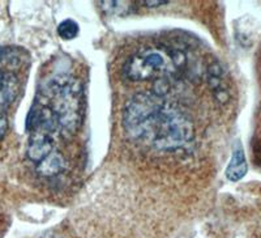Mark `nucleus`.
I'll return each mask as SVG.
<instances>
[{"label":"nucleus","instance_id":"ddd939ff","mask_svg":"<svg viewBox=\"0 0 261 238\" xmlns=\"http://www.w3.org/2000/svg\"><path fill=\"white\" fill-rule=\"evenodd\" d=\"M3 78H4V74H3V72H0V85H2V81H3Z\"/></svg>","mask_w":261,"mask_h":238},{"label":"nucleus","instance_id":"7ed1b4c3","mask_svg":"<svg viewBox=\"0 0 261 238\" xmlns=\"http://www.w3.org/2000/svg\"><path fill=\"white\" fill-rule=\"evenodd\" d=\"M175 66L174 55L162 49L146 47L132 54L123 66L124 78L130 81H144Z\"/></svg>","mask_w":261,"mask_h":238},{"label":"nucleus","instance_id":"9b49d317","mask_svg":"<svg viewBox=\"0 0 261 238\" xmlns=\"http://www.w3.org/2000/svg\"><path fill=\"white\" fill-rule=\"evenodd\" d=\"M169 2L167 0H144L143 4L149 8H157V7H162L165 4H167Z\"/></svg>","mask_w":261,"mask_h":238},{"label":"nucleus","instance_id":"9d476101","mask_svg":"<svg viewBox=\"0 0 261 238\" xmlns=\"http://www.w3.org/2000/svg\"><path fill=\"white\" fill-rule=\"evenodd\" d=\"M79 30H80V28H79L77 22L73 20H63L58 25V34L65 41L73 39L79 34Z\"/></svg>","mask_w":261,"mask_h":238},{"label":"nucleus","instance_id":"20e7f679","mask_svg":"<svg viewBox=\"0 0 261 238\" xmlns=\"http://www.w3.org/2000/svg\"><path fill=\"white\" fill-rule=\"evenodd\" d=\"M206 81H208L209 89L213 93L214 99L220 104H226L230 100V86H228L227 76L221 66V63L213 62L206 69Z\"/></svg>","mask_w":261,"mask_h":238},{"label":"nucleus","instance_id":"1a4fd4ad","mask_svg":"<svg viewBox=\"0 0 261 238\" xmlns=\"http://www.w3.org/2000/svg\"><path fill=\"white\" fill-rule=\"evenodd\" d=\"M21 54L17 49L0 47V66L17 67L21 63Z\"/></svg>","mask_w":261,"mask_h":238},{"label":"nucleus","instance_id":"6e6552de","mask_svg":"<svg viewBox=\"0 0 261 238\" xmlns=\"http://www.w3.org/2000/svg\"><path fill=\"white\" fill-rule=\"evenodd\" d=\"M99 7L109 15L120 16L132 12L134 3H130V2H102Z\"/></svg>","mask_w":261,"mask_h":238},{"label":"nucleus","instance_id":"f257e3e1","mask_svg":"<svg viewBox=\"0 0 261 238\" xmlns=\"http://www.w3.org/2000/svg\"><path fill=\"white\" fill-rule=\"evenodd\" d=\"M123 125L130 139L161 151L183 148L193 139L190 119L158 93L130 97L123 111Z\"/></svg>","mask_w":261,"mask_h":238},{"label":"nucleus","instance_id":"f8f14e48","mask_svg":"<svg viewBox=\"0 0 261 238\" xmlns=\"http://www.w3.org/2000/svg\"><path fill=\"white\" fill-rule=\"evenodd\" d=\"M7 128H8V122H7L6 116L0 113V140L3 139V136L6 135Z\"/></svg>","mask_w":261,"mask_h":238},{"label":"nucleus","instance_id":"39448f33","mask_svg":"<svg viewBox=\"0 0 261 238\" xmlns=\"http://www.w3.org/2000/svg\"><path fill=\"white\" fill-rule=\"evenodd\" d=\"M247 170H248V165H247L243 148L242 147H237L234 149V152H232L231 160H230L227 168H226V178L228 181L237 182L246 176Z\"/></svg>","mask_w":261,"mask_h":238},{"label":"nucleus","instance_id":"f03ea898","mask_svg":"<svg viewBox=\"0 0 261 238\" xmlns=\"http://www.w3.org/2000/svg\"><path fill=\"white\" fill-rule=\"evenodd\" d=\"M42 99H46L47 105L59 122L60 131L72 134L80 122L81 85L73 76L60 74L50 79L41 92Z\"/></svg>","mask_w":261,"mask_h":238},{"label":"nucleus","instance_id":"423d86ee","mask_svg":"<svg viewBox=\"0 0 261 238\" xmlns=\"http://www.w3.org/2000/svg\"><path fill=\"white\" fill-rule=\"evenodd\" d=\"M64 165L65 162L63 156L57 151H54L39 164H37V172L43 177H54L64 169Z\"/></svg>","mask_w":261,"mask_h":238},{"label":"nucleus","instance_id":"0eeeda50","mask_svg":"<svg viewBox=\"0 0 261 238\" xmlns=\"http://www.w3.org/2000/svg\"><path fill=\"white\" fill-rule=\"evenodd\" d=\"M18 93V80L12 74H4L0 85V110L6 109L15 101Z\"/></svg>","mask_w":261,"mask_h":238}]
</instances>
